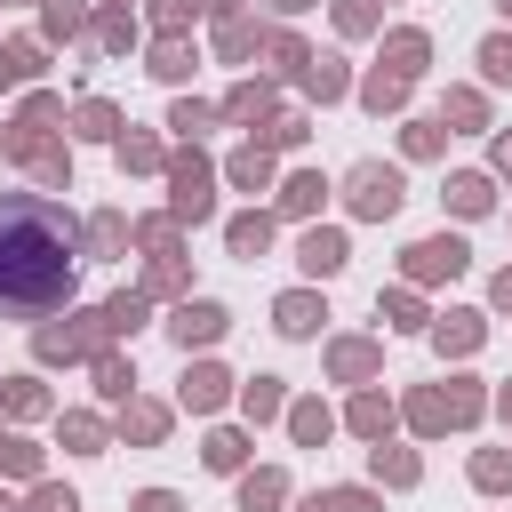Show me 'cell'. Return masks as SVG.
<instances>
[{"label":"cell","instance_id":"1","mask_svg":"<svg viewBox=\"0 0 512 512\" xmlns=\"http://www.w3.org/2000/svg\"><path fill=\"white\" fill-rule=\"evenodd\" d=\"M80 264V224L48 192H0V312L32 320L72 296Z\"/></svg>","mask_w":512,"mask_h":512},{"label":"cell","instance_id":"2","mask_svg":"<svg viewBox=\"0 0 512 512\" xmlns=\"http://www.w3.org/2000/svg\"><path fill=\"white\" fill-rule=\"evenodd\" d=\"M168 184H176V224H200V216L216 208V176H208V160H176Z\"/></svg>","mask_w":512,"mask_h":512},{"label":"cell","instance_id":"3","mask_svg":"<svg viewBox=\"0 0 512 512\" xmlns=\"http://www.w3.org/2000/svg\"><path fill=\"white\" fill-rule=\"evenodd\" d=\"M352 208H360V216H392V208H400V168L360 160V168H352Z\"/></svg>","mask_w":512,"mask_h":512},{"label":"cell","instance_id":"4","mask_svg":"<svg viewBox=\"0 0 512 512\" xmlns=\"http://www.w3.org/2000/svg\"><path fill=\"white\" fill-rule=\"evenodd\" d=\"M440 272H464V240H416L408 248V280H440Z\"/></svg>","mask_w":512,"mask_h":512},{"label":"cell","instance_id":"5","mask_svg":"<svg viewBox=\"0 0 512 512\" xmlns=\"http://www.w3.org/2000/svg\"><path fill=\"white\" fill-rule=\"evenodd\" d=\"M168 336H176L184 352H192V344H216V336H224V304H184V312L168 320Z\"/></svg>","mask_w":512,"mask_h":512},{"label":"cell","instance_id":"6","mask_svg":"<svg viewBox=\"0 0 512 512\" xmlns=\"http://www.w3.org/2000/svg\"><path fill=\"white\" fill-rule=\"evenodd\" d=\"M272 320H280V336H312L328 312H320V296H304V288H296V296H280V304H272Z\"/></svg>","mask_w":512,"mask_h":512},{"label":"cell","instance_id":"7","mask_svg":"<svg viewBox=\"0 0 512 512\" xmlns=\"http://www.w3.org/2000/svg\"><path fill=\"white\" fill-rule=\"evenodd\" d=\"M296 264L320 280V272H336L344 264V232H304V248H296Z\"/></svg>","mask_w":512,"mask_h":512},{"label":"cell","instance_id":"8","mask_svg":"<svg viewBox=\"0 0 512 512\" xmlns=\"http://www.w3.org/2000/svg\"><path fill=\"white\" fill-rule=\"evenodd\" d=\"M488 200H496V192H488V176H448V208H456V216H480Z\"/></svg>","mask_w":512,"mask_h":512},{"label":"cell","instance_id":"9","mask_svg":"<svg viewBox=\"0 0 512 512\" xmlns=\"http://www.w3.org/2000/svg\"><path fill=\"white\" fill-rule=\"evenodd\" d=\"M96 392H104V400H128V392H136V368H128L120 352H104V360H96Z\"/></svg>","mask_w":512,"mask_h":512},{"label":"cell","instance_id":"10","mask_svg":"<svg viewBox=\"0 0 512 512\" xmlns=\"http://www.w3.org/2000/svg\"><path fill=\"white\" fill-rule=\"evenodd\" d=\"M224 384H232L224 368H192V376H184V408H216V400H224Z\"/></svg>","mask_w":512,"mask_h":512},{"label":"cell","instance_id":"11","mask_svg":"<svg viewBox=\"0 0 512 512\" xmlns=\"http://www.w3.org/2000/svg\"><path fill=\"white\" fill-rule=\"evenodd\" d=\"M32 72H40V48H32V40H8V48H0V88H16V80H32Z\"/></svg>","mask_w":512,"mask_h":512},{"label":"cell","instance_id":"12","mask_svg":"<svg viewBox=\"0 0 512 512\" xmlns=\"http://www.w3.org/2000/svg\"><path fill=\"white\" fill-rule=\"evenodd\" d=\"M304 88L312 96H344V64L336 56H304Z\"/></svg>","mask_w":512,"mask_h":512},{"label":"cell","instance_id":"13","mask_svg":"<svg viewBox=\"0 0 512 512\" xmlns=\"http://www.w3.org/2000/svg\"><path fill=\"white\" fill-rule=\"evenodd\" d=\"M320 192H328L320 176H288V184H280V208H288V216H312V208H320Z\"/></svg>","mask_w":512,"mask_h":512},{"label":"cell","instance_id":"14","mask_svg":"<svg viewBox=\"0 0 512 512\" xmlns=\"http://www.w3.org/2000/svg\"><path fill=\"white\" fill-rule=\"evenodd\" d=\"M272 240V216H232V256H264Z\"/></svg>","mask_w":512,"mask_h":512},{"label":"cell","instance_id":"15","mask_svg":"<svg viewBox=\"0 0 512 512\" xmlns=\"http://www.w3.org/2000/svg\"><path fill=\"white\" fill-rule=\"evenodd\" d=\"M480 344V312H448L440 320V352H472Z\"/></svg>","mask_w":512,"mask_h":512},{"label":"cell","instance_id":"16","mask_svg":"<svg viewBox=\"0 0 512 512\" xmlns=\"http://www.w3.org/2000/svg\"><path fill=\"white\" fill-rule=\"evenodd\" d=\"M280 496H288L280 472H248V480H240V504H248V512H264V504H280Z\"/></svg>","mask_w":512,"mask_h":512},{"label":"cell","instance_id":"17","mask_svg":"<svg viewBox=\"0 0 512 512\" xmlns=\"http://www.w3.org/2000/svg\"><path fill=\"white\" fill-rule=\"evenodd\" d=\"M360 96H368V112H392V104L408 96V72H376V80H368Z\"/></svg>","mask_w":512,"mask_h":512},{"label":"cell","instance_id":"18","mask_svg":"<svg viewBox=\"0 0 512 512\" xmlns=\"http://www.w3.org/2000/svg\"><path fill=\"white\" fill-rule=\"evenodd\" d=\"M264 176H272V152H264V144H248V152L232 160V184H248V192H264Z\"/></svg>","mask_w":512,"mask_h":512},{"label":"cell","instance_id":"19","mask_svg":"<svg viewBox=\"0 0 512 512\" xmlns=\"http://www.w3.org/2000/svg\"><path fill=\"white\" fill-rule=\"evenodd\" d=\"M104 328H112V336H136V328H144V296H112V304H104Z\"/></svg>","mask_w":512,"mask_h":512},{"label":"cell","instance_id":"20","mask_svg":"<svg viewBox=\"0 0 512 512\" xmlns=\"http://www.w3.org/2000/svg\"><path fill=\"white\" fill-rule=\"evenodd\" d=\"M352 424H360L368 440H384V424H392V400H376V392H360V400H352Z\"/></svg>","mask_w":512,"mask_h":512},{"label":"cell","instance_id":"21","mask_svg":"<svg viewBox=\"0 0 512 512\" xmlns=\"http://www.w3.org/2000/svg\"><path fill=\"white\" fill-rule=\"evenodd\" d=\"M328 432H336V416H328L320 400H304V408H296V440H304V448H320Z\"/></svg>","mask_w":512,"mask_h":512},{"label":"cell","instance_id":"22","mask_svg":"<svg viewBox=\"0 0 512 512\" xmlns=\"http://www.w3.org/2000/svg\"><path fill=\"white\" fill-rule=\"evenodd\" d=\"M304 512H376V496H368V488H328V496H312Z\"/></svg>","mask_w":512,"mask_h":512},{"label":"cell","instance_id":"23","mask_svg":"<svg viewBox=\"0 0 512 512\" xmlns=\"http://www.w3.org/2000/svg\"><path fill=\"white\" fill-rule=\"evenodd\" d=\"M152 72H160V80H184V72H192V48H184V40H160V48H152Z\"/></svg>","mask_w":512,"mask_h":512},{"label":"cell","instance_id":"24","mask_svg":"<svg viewBox=\"0 0 512 512\" xmlns=\"http://www.w3.org/2000/svg\"><path fill=\"white\" fill-rule=\"evenodd\" d=\"M392 72H424V32H392Z\"/></svg>","mask_w":512,"mask_h":512},{"label":"cell","instance_id":"25","mask_svg":"<svg viewBox=\"0 0 512 512\" xmlns=\"http://www.w3.org/2000/svg\"><path fill=\"white\" fill-rule=\"evenodd\" d=\"M240 408H248V416H272V408H280V376H256V384H240Z\"/></svg>","mask_w":512,"mask_h":512},{"label":"cell","instance_id":"26","mask_svg":"<svg viewBox=\"0 0 512 512\" xmlns=\"http://www.w3.org/2000/svg\"><path fill=\"white\" fill-rule=\"evenodd\" d=\"M240 456H248L240 432H208V464H216V472H240Z\"/></svg>","mask_w":512,"mask_h":512},{"label":"cell","instance_id":"27","mask_svg":"<svg viewBox=\"0 0 512 512\" xmlns=\"http://www.w3.org/2000/svg\"><path fill=\"white\" fill-rule=\"evenodd\" d=\"M224 112H232V120H264V112H272V88H232Z\"/></svg>","mask_w":512,"mask_h":512},{"label":"cell","instance_id":"28","mask_svg":"<svg viewBox=\"0 0 512 512\" xmlns=\"http://www.w3.org/2000/svg\"><path fill=\"white\" fill-rule=\"evenodd\" d=\"M112 128H120V112H112L104 96H88V104H80V136H112Z\"/></svg>","mask_w":512,"mask_h":512},{"label":"cell","instance_id":"29","mask_svg":"<svg viewBox=\"0 0 512 512\" xmlns=\"http://www.w3.org/2000/svg\"><path fill=\"white\" fill-rule=\"evenodd\" d=\"M0 400H8L16 416H40V384H32V376H8V392H0Z\"/></svg>","mask_w":512,"mask_h":512},{"label":"cell","instance_id":"30","mask_svg":"<svg viewBox=\"0 0 512 512\" xmlns=\"http://www.w3.org/2000/svg\"><path fill=\"white\" fill-rule=\"evenodd\" d=\"M64 440H72V448H80V456H88V448H96V440H104V424H96V416H64Z\"/></svg>","mask_w":512,"mask_h":512},{"label":"cell","instance_id":"31","mask_svg":"<svg viewBox=\"0 0 512 512\" xmlns=\"http://www.w3.org/2000/svg\"><path fill=\"white\" fill-rule=\"evenodd\" d=\"M376 472H384V480H392V488H408V480H416V456H400V448H392V456H384V448H376Z\"/></svg>","mask_w":512,"mask_h":512},{"label":"cell","instance_id":"32","mask_svg":"<svg viewBox=\"0 0 512 512\" xmlns=\"http://www.w3.org/2000/svg\"><path fill=\"white\" fill-rule=\"evenodd\" d=\"M0 464H8V472H40V448H32V440H0Z\"/></svg>","mask_w":512,"mask_h":512},{"label":"cell","instance_id":"33","mask_svg":"<svg viewBox=\"0 0 512 512\" xmlns=\"http://www.w3.org/2000/svg\"><path fill=\"white\" fill-rule=\"evenodd\" d=\"M480 72H488V80H512V40H488V48H480Z\"/></svg>","mask_w":512,"mask_h":512},{"label":"cell","instance_id":"34","mask_svg":"<svg viewBox=\"0 0 512 512\" xmlns=\"http://www.w3.org/2000/svg\"><path fill=\"white\" fill-rule=\"evenodd\" d=\"M336 368H344V376H368L376 352H368V344H336Z\"/></svg>","mask_w":512,"mask_h":512},{"label":"cell","instance_id":"35","mask_svg":"<svg viewBox=\"0 0 512 512\" xmlns=\"http://www.w3.org/2000/svg\"><path fill=\"white\" fill-rule=\"evenodd\" d=\"M472 480H480V488H504V480H512V456H480Z\"/></svg>","mask_w":512,"mask_h":512},{"label":"cell","instance_id":"36","mask_svg":"<svg viewBox=\"0 0 512 512\" xmlns=\"http://www.w3.org/2000/svg\"><path fill=\"white\" fill-rule=\"evenodd\" d=\"M336 24H344V32H368L376 8H368V0H336Z\"/></svg>","mask_w":512,"mask_h":512},{"label":"cell","instance_id":"37","mask_svg":"<svg viewBox=\"0 0 512 512\" xmlns=\"http://www.w3.org/2000/svg\"><path fill=\"white\" fill-rule=\"evenodd\" d=\"M32 512H80L72 488H32Z\"/></svg>","mask_w":512,"mask_h":512},{"label":"cell","instance_id":"38","mask_svg":"<svg viewBox=\"0 0 512 512\" xmlns=\"http://www.w3.org/2000/svg\"><path fill=\"white\" fill-rule=\"evenodd\" d=\"M168 128H176V136H200V128H208V104H176V120H168Z\"/></svg>","mask_w":512,"mask_h":512},{"label":"cell","instance_id":"39","mask_svg":"<svg viewBox=\"0 0 512 512\" xmlns=\"http://www.w3.org/2000/svg\"><path fill=\"white\" fill-rule=\"evenodd\" d=\"M88 240H96V248H120V240H128V224H120V216H96V224H88Z\"/></svg>","mask_w":512,"mask_h":512},{"label":"cell","instance_id":"40","mask_svg":"<svg viewBox=\"0 0 512 512\" xmlns=\"http://www.w3.org/2000/svg\"><path fill=\"white\" fill-rule=\"evenodd\" d=\"M384 312H392V328H424V312H416V296H384Z\"/></svg>","mask_w":512,"mask_h":512},{"label":"cell","instance_id":"41","mask_svg":"<svg viewBox=\"0 0 512 512\" xmlns=\"http://www.w3.org/2000/svg\"><path fill=\"white\" fill-rule=\"evenodd\" d=\"M160 424H168L160 408H128V432H136V440H160Z\"/></svg>","mask_w":512,"mask_h":512},{"label":"cell","instance_id":"42","mask_svg":"<svg viewBox=\"0 0 512 512\" xmlns=\"http://www.w3.org/2000/svg\"><path fill=\"white\" fill-rule=\"evenodd\" d=\"M48 32H80V8L72 0H48Z\"/></svg>","mask_w":512,"mask_h":512},{"label":"cell","instance_id":"43","mask_svg":"<svg viewBox=\"0 0 512 512\" xmlns=\"http://www.w3.org/2000/svg\"><path fill=\"white\" fill-rule=\"evenodd\" d=\"M136 512H176V496H168V488H144V496H136Z\"/></svg>","mask_w":512,"mask_h":512},{"label":"cell","instance_id":"44","mask_svg":"<svg viewBox=\"0 0 512 512\" xmlns=\"http://www.w3.org/2000/svg\"><path fill=\"white\" fill-rule=\"evenodd\" d=\"M496 304H504V312H512V272H496Z\"/></svg>","mask_w":512,"mask_h":512},{"label":"cell","instance_id":"45","mask_svg":"<svg viewBox=\"0 0 512 512\" xmlns=\"http://www.w3.org/2000/svg\"><path fill=\"white\" fill-rule=\"evenodd\" d=\"M272 8H280V16H296V8H312V0H272Z\"/></svg>","mask_w":512,"mask_h":512},{"label":"cell","instance_id":"46","mask_svg":"<svg viewBox=\"0 0 512 512\" xmlns=\"http://www.w3.org/2000/svg\"><path fill=\"white\" fill-rule=\"evenodd\" d=\"M496 160H504V168H512V136H504V144H496Z\"/></svg>","mask_w":512,"mask_h":512},{"label":"cell","instance_id":"47","mask_svg":"<svg viewBox=\"0 0 512 512\" xmlns=\"http://www.w3.org/2000/svg\"><path fill=\"white\" fill-rule=\"evenodd\" d=\"M0 512H8V496H0Z\"/></svg>","mask_w":512,"mask_h":512},{"label":"cell","instance_id":"48","mask_svg":"<svg viewBox=\"0 0 512 512\" xmlns=\"http://www.w3.org/2000/svg\"><path fill=\"white\" fill-rule=\"evenodd\" d=\"M504 16H512V0H504Z\"/></svg>","mask_w":512,"mask_h":512}]
</instances>
